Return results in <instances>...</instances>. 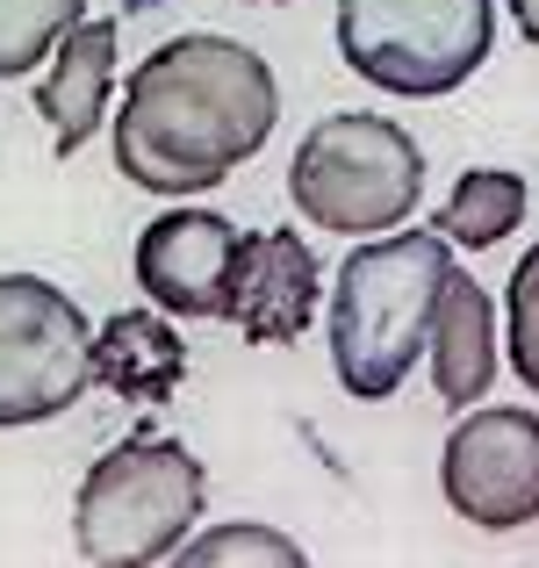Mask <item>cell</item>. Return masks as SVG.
Returning <instances> with one entry per match:
<instances>
[{"label": "cell", "mask_w": 539, "mask_h": 568, "mask_svg": "<svg viewBox=\"0 0 539 568\" xmlns=\"http://www.w3.org/2000/svg\"><path fill=\"white\" fill-rule=\"evenodd\" d=\"M87 22V0H0V80H22Z\"/></svg>", "instance_id": "14"}, {"label": "cell", "mask_w": 539, "mask_h": 568, "mask_svg": "<svg viewBox=\"0 0 539 568\" xmlns=\"http://www.w3.org/2000/svg\"><path fill=\"white\" fill-rule=\"evenodd\" d=\"M511 367L539 396V245L511 266Z\"/></svg>", "instance_id": "16"}, {"label": "cell", "mask_w": 539, "mask_h": 568, "mask_svg": "<svg viewBox=\"0 0 539 568\" xmlns=\"http://www.w3.org/2000/svg\"><path fill=\"white\" fill-rule=\"evenodd\" d=\"M511 14H518V37L539 43V0H511Z\"/></svg>", "instance_id": "17"}, {"label": "cell", "mask_w": 539, "mask_h": 568, "mask_svg": "<svg viewBox=\"0 0 539 568\" xmlns=\"http://www.w3.org/2000/svg\"><path fill=\"white\" fill-rule=\"evenodd\" d=\"M288 202L317 231L396 237V223L425 202V152L388 115H324L288 166Z\"/></svg>", "instance_id": "4"}, {"label": "cell", "mask_w": 539, "mask_h": 568, "mask_svg": "<svg viewBox=\"0 0 539 568\" xmlns=\"http://www.w3.org/2000/svg\"><path fill=\"white\" fill-rule=\"evenodd\" d=\"M526 209H532V187L518 181L511 166H468L454 181V194H446L431 237H454V245H468V252H489L526 223Z\"/></svg>", "instance_id": "13"}, {"label": "cell", "mask_w": 539, "mask_h": 568, "mask_svg": "<svg viewBox=\"0 0 539 568\" xmlns=\"http://www.w3.org/2000/svg\"><path fill=\"white\" fill-rule=\"evenodd\" d=\"M87 382L115 388L130 403H166L187 382V346L159 310H115L94 338H87Z\"/></svg>", "instance_id": "10"}, {"label": "cell", "mask_w": 539, "mask_h": 568, "mask_svg": "<svg viewBox=\"0 0 539 568\" xmlns=\"http://www.w3.org/2000/svg\"><path fill=\"white\" fill-rule=\"evenodd\" d=\"M252 231H237L216 209H166L138 237V288L159 317H223L245 274Z\"/></svg>", "instance_id": "8"}, {"label": "cell", "mask_w": 539, "mask_h": 568, "mask_svg": "<svg viewBox=\"0 0 539 568\" xmlns=\"http://www.w3.org/2000/svg\"><path fill=\"white\" fill-rule=\"evenodd\" d=\"M446 504L482 532H518L539 518V417L532 410H475L454 425L439 460Z\"/></svg>", "instance_id": "7"}, {"label": "cell", "mask_w": 539, "mask_h": 568, "mask_svg": "<svg viewBox=\"0 0 539 568\" xmlns=\"http://www.w3.org/2000/svg\"><path fill=\"white\" fill-rule=\"evenodd\" d=\"M274 8H281V0H274Z\"/></svg>", "instance_id": "18"}, {"label": "cell", "mask_w": 539, "mask_h": 568, "mask_svg": "<svg viewBox=\"0 0 539 568\" xmlns=\"http://www.w3.org/2000/svg\"><path fill=\"white\" fill-rule=\"evenodd\" d=\"M209 475L180 439H123L87 468L72 497V540L94 568H152L187 547Z\"/></svg>", "instance_id": "3"}, {"label": "cell", "mask_w": 539, "mask_h": 568, "mask_svg": "<svg viewBox=\"0 0 539 568\" xmlns=\"http://www.w3.org/2000/svg\"><path fill=\"white\" fill-rule=\"evenodd\" d=\"M87 317L43 274H0V425H43L87 396Z\"/></svg>", "instance_id": "6"}, {"label": "cell", "mask_w": 539, "mask_h": 568, "mask_svg": "<svg viewBox=\"0 0 539 568\" xmlns=\"http://www.w3.org/2000/svg\"><path fill=\"white\" fill-rule=\"evenodd\" d=\"M115 22H80L72 37H58V65L37 87V109L51 123L58 152H80L101 123H109V94H115Z\"/></svg>", "instance_id": "12"}, {"label": "cell", "mask_w": 539, "mask_h": 568, "mask_svg": "<svg viewBox=\"0 0 539 568\" xmlns=\"http://www.w3.org/2000/svg\"><path fill=\"white\" fill-rule=\"evenodd\" d=\"M281 115V87L237 37H166L123 87L115 109V173L144 194H209L231 181Z\"/></svg>", "instance_id": "1"}, {"label": "cell", "mask_w": 539, "mask_h": 568, "mask_svg": "<svg viewBox=\"0 0 539 568\" xmlns=\"http://www.w3.org/2000/svg\"><path fill=\"white\" fill-rule=\"evenodd\" d=\"M317 288H324V266L303 237L252 231L245 274H237V295H231L237 338H252V346H295L309 332V317H317Z\"/></svg>", "instance_id": "9"}, {"label": "cell", "mask_w": 539, "mask_h": 568, "mask_svg": "<svg viewBox=\"0 0 539 568\" xmlns=\"http://www.w3.org/2000/svg\"><path fill=\"white\" fill-rule=\"evenodd\" d=\"M454 274V252L431 231H396L359 245L338 266L332 288V367L346 382V396L382 403L410 382V367L425 361L431 310Z\"/></svg>", "instance_id": "2"}, {"label": "cell", "mask_w": 539, "mask_h": 568, "mask_svg": "<svg viewBox=\"0 0 539 568\" xmlns=\"http://www.w3.org/2000/svg\"><path fill=\"white\" fill-rule=\"evenodd\" d=\"M497 0H338V51L367 87L439 101L482 72Z\"/></svg>", "instance_id": "5"}, {"label": "cell", "mask_w": 539, "mask_h": 568, "mask_svg": "<svg viewBox=\"0 0 539 568\" xmlns=\"http://www.w3.org/2000/svg\"><path fill=\"white\" fill-rule=\"evenodd\" d=\"M431 382L454 410H468L489 382H497V310H489V288L475 274H446L439 288V310H431Z\"/></svg>", "instance_id": "11"}, {"label": "cell", "mask_w": 539, "mask_h": 568, "mask_svg": "<svg viewBox=\"0 0 539 568\" xmlns=\"http://www.w3.org/2000/svg\"><path fill=\"white\" fill-rule=\"evenodd\" d=\"M166 568H309V555L281 526L231 518V526H216V532H194Z\"/></svg>", "instance_id": "15"}]
</instances>
